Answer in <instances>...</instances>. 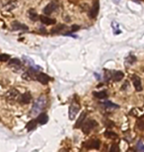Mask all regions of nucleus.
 Wrapping results in <instances>:
<instances>
[{"instance_id": "23", "label": "nucleus", "mask_w": 144, "mask_h": 152, "mask_svg": "<svg viewBox=\"0 0 144 152\" xmlns=\"http://www.w3.org/2000/svg\"><path fill=\"white\" fill-rule=\"evenodd\" d=\"M136 149H137V150H138V151L144 152V143H143L142 140H138V141H137Z\"/></svg>"}, {"instance_id": "16", "label": "nucleus", "mask_w": 144, "mask_h": 152, "mask_svg": "<svg viewBox=\"0 0 144 152\" xmlns=\"http://www.w3.org/2000/svg\"><path fill=\"white\" fill-rule=\"evenodd\" d=\"M8 65L11 66V67H13V66H16L17 68H20V67H21L22 64H21V61H20V59H10Z\"/></svg>"}, {"instance_id": "19", "label": "nucleus", "mask_w": 144, "mask_h": 152, "mask_svg": "<svg viewBox=\"0 0 144 152\" xmlns=\"http://www.w3.org/2000/svg\"><path fill=\"white\" fill-rule=\"evenodd\" d=\"M93 95L95 96L98 99H106L108 97V93L107 91H100V92H94Z\"/></svg>"}, {"instance_id": "10", "label": "nucleus", "mask_w": 144, "mask_h": 152, "mask_svg": "<svg viewBox=\"0 0 144 152\" xmlns=\"http://www.w3.org/2000/svg\"><path fill=\"white\" fill-rule=\"evenodd\" d=\"M48 122V116L46 115V113H41L38 115L37 122H39L40 124H46Z\"/></svg>"}, {"instance_id": "27", "label": "nucleus", "mask_w": 144, "mask_h": 152, "mask_svg": "<svg viewBox=\"0 0 144 152\" xmlns=\"http://www.w3.org/2000/svg\"><path fill=\"white\" fill-rule=\"evenodd\" d=\"M79 29H80V26H78V25H73L71 27V31H72V32H76V31H78Z\"/></svg>"}, {"instance_id": "5", "label": "nucleus", "mask_w": 144, "mask_h": 152, "mask_svg": "<svg viewBox=\"0 0 144 152\" xmlns=\"http://www.w3.org/2000/svg\"><path fill=\"white\" fill-rule=\"evenodd\" d=\"M56 10H57L56 3H54V2H50V3H48V5L44 8V13H45L46 15H50L54 12H55Z\"/></svg>"}, {"instance_id": "24", "label": "nucleus", "mask_w": 144, "mask_h": 152, "mask_svg": "<svg viewBox=\"0 0 144 152\" xmlns=\"http://www.w3.org/2000/svg\"><path fill=\"white\" fill-rule=\"evenodd\" d=\"M9 59H10V55L6 54V53H1V54H0V61L6 62Z\"/></svg>"}, {"instance_id": "7", "label": "nucleus", "mask_w": 144, "mask_h": 152, "mask_svg": "<svg viewBox=\"0 0 144 152\" xmlns=\"http://www.w3.org/2000/svg\"><path fill=\"white\" fill-rule=\"evenodd\" d=\"M36 79L40 82V83H42V84H44V85H46V84L48 83V82H50V76H48V75L46 74V73L39 72L36 75Z\"/></svg>"}, {"instance_id": "3", "label": "nucleus", "mask_w": 144, "mask_h": 152, "mask_svg": "<svg viewBox=\"0 0 144 152\" xmlns=\"http://www.w3.org/2000/svg\"><path fill=\"white\" fill-rule=\"evenodd\" d=\"M20 96V93L18 90H16V89H11L7 92L6 94V99L8 100V101H16V100H18V98Z\"/></svg>"}, {"instance_id": "1", "label": "nucleus", "mask_w": 144, "mask_h": 152, "mask_svg": "<svg viewBox=\"0 0 144 152\" xmlns=\"http://www.w3.org/2000/svg\"><path fill=\"white\" fill-rule=\"evenodd\" d=\"M46 106V99L45 97H40L35 101L33 104L32 110H31V114L33 116H38L39 114H41L43 112L44 109Z\"/></svg>"}, {"instance_id": "8", "label": "nucleus", "mask_w": 144, "mask_h": 152, "mask_svg": "<svg viewBox=\"0 0 144 152\" xmlns=\"http://www.w3.org/2000/svg\"><path fill=\"white\" fill-rule=\"evenodd\" d=\"M99 9H100L99 0H95V1H94V4H93V7L91 8V10H90V17L93 18V19H95V18L98 16Z\"/></svg>"}, {"instance_id": "25", "label": "nucleus", "mask_w": 144, "mask_h": 152, "mask_svg": "<svg viewBox=\"0 0 144 152\" xmlns=\"http://www.w3.org/2000/svg\"><path fill=\"white\" fill-rule=\"evenodd\" d=\"M110 150L111 152H119V146L117 144H113Z\"/></svg>"}, {"instance_id": "9", "label": "nucleus", "mask_w": 144, "mask_h": 152, "mask_svg": "<svg viewBox=\"0 0 144 152\" xmlns=\"http://www.w3.org/2000/svg\"><path fill=\"white\" fill-rule=\"evenodd\" d=\"M79 109H80V107L77 106L76 104H72L71 106H70V108H69V118L70 120H73V118H75L76 114L79 112Z\"/></svg>"}, {"instance_id": "17", "label": "nucleus", "mask_w": 144, "mask_h": 152, "mask_svg": "<svg viewBox=\"0 0 144 152\" xmlns=\"http://www.w3.org/2000/svg\"><path fill=\"white\" fill-rule=\"evenodd\" d=\"M29 17L32 21H38L40 20V16L38 15V13L35 11V9H30L29 10Z\"/></svg>"}, {"instance_id": "21", "label": "nucleus", "mask_w": 144, "mask_h": 152, "mask_svg": "<svg viewBox=\"0 0 144 152\" xmlns=\"http://www.w3.org/2000/svg\"><path fill=\"white\" fill-rule=\"evenodd\" d=\"M102 105H103L104 107H106V108H111V109H119V105H116V104H114V103L109 102V101L102 103Z\"/></svg>"}, {"instance_id": "11", "label": "nucleus", "mask_w": 144, "mask_h": 152, "mask_svg": "<svg viewBox=\"0 0 144 152\" xmlns=\"http://www.w3.org/2000/svg\"><path fill=\"white\" fill-rule=\"evenodd\" d=\"M111 76H112V79L114 80L115 82H119L125 77V74H123V71H115Z\"/></svg>"}, {"instance_id": "4", "label": "nucleus", "mask_w": 144, "mask_h": 152, "mask_svg": "<svg viewBox=\"0 0 144 152\" xmlns=\"http://www.w3.org/2000/svg\"><path fill=\"white\" fill-rule=\"evenodd\" d=\"M131 80H132V83H133V86L135 88V90L137 91V92H140V91H142V83H141V79L139 76L137 75H133L131 77Z\"/></svg>"}, {"instance_id": "18", "label": "nucleus", "mask_w": 144, "mask_h": 152, "mask_svg": "<svg viewBox=\"0 0 144 152\" xmlns=\"http://www.w3.org/2000/svg\"><path fill=\"white\" fill-rule=\"evenodd\" d=\"M66 29V26L65 25H58V26H55L54 29H52V31L50 32L52 33V34H59V33H61L63 30H65Z\"/></svg>"}, {"instance_id": "13", "label": "nucleus", "mask_w": 144, "mask_h": 152, "mask_svg": "<svg viewBox=\"0 0 144 152\" xmlns=\"http://www.w3.org/2000/svg\"><path fill=\"white\" fill-rule=\"evenodd\" d=\"M31 100H32V96H31L30 92H26L20 97V102L23 103V104H29L31 102Z\"/></svg>"}, {"instance_id": "26", "label": "nucleus", "mask_w": 144, "mask_h": 152, "mask_svg": "<svg viewBox=\"0 0 144 152\" xmlns=\"http://www.w3.org/2000/svg\"><path fill=\"white\" fill-rule=\"evenodd\" d=\"M137 127H138V129H140V130H143L144 129V120H138V122H137Z\"/></svg>"}, {"instance_id": "22", "label": "nucleus", "mask_w": 144, "mask_h": 152, "mask_svg": "<svg viewBox=\"0 0 144 152\" xmlns=\"http://www.w3.org/2000/svg\"><path fill=\"white\" fill-rule=\"evenodd\" d=\"M105 136L108 138H111V139H117V135L114 131H111V130H107L105 132Z\"/></svg>"}, {"instance_id": "14", "label": "nucleus", "mask_w": 144, "mask_h": 152, "mask_svg": "<svg viewBox=\"0 0 144 152\" xmlns=\"http://www.w3.org/2000/svg\"><path fill=\"white\" fill-rule=\"evenodd\" d=\"M85 120H86V112H82L80 117H79L78 120H76V124H75V126H74V128H78L79 126H81Z\"/></svg>"}, {"instance_id": "12", "label": "nucleus", "mask_w": 144, "mask_h": 152, "mask_svg": "<svg viewBox=\"0 0 144 152\" xmlns=\"http://www.w3.org/2000/svg\"><path fill=\"white\" fill-rule=\"evenodd\" d=\"M12 29L13 30H26L27 31L28 30V27L26 26V25H24V24H21L20 22H18V21H14L12 23Z\"/></svg>"}, {"instance_id": "2", "label": "nucleus", "mask_w": 144, "mask_h": 152, "mask_svg": "<svg viewBox=\"0 0 144 152\" xmlns=\"http://www.w3.org/2000/svg\"><path fill=\"white\" fill-rule=\"evenodd\" d=\"M98 126V122L94 120H86L85 122H83V126H82V130L85 135H88L90 133L91 131L93 130L94 128Z\"/></svg>"}, {"instance_id": "20", "label": "nucleus", "mask_w": 144, "mask_h": 152, "mask_svg": "<svg viewBox=\"0 0 144 152\" xmlns=\"http://www.w3.org/2000/svg\"><path fill=\"white\" fill-rule=\"evenodd\" d=\"M36 126H37V120H32L27 124L26 128H27L29 131H31V130H33L34 128H36Z\"/></svg>"}, {"instance_id": "15", "label": "nucleus", "mask_w": 144, "mask_h": 152, "mask_svg": "<svg viewBox=\"0 0 144 152\" xmlns=\"http://www.w3.org/2000/svg\"><path fill=\"white\" fill-rule=\"evenodd\" d=\"M40 20H41L42 23L45 24V25H54V24L56 23L55 20L52 19V18L46 17V16H41L40 17Z\"/></svg>"}, {"instance_id": "6", "label": "nucleus", "mask_w": 144, "mask_h": 152, "mask_svg": "<svg viewBox=\"0 0 144 152\" xmlns=\"http://www.w3.org/2000/svg\"><path fill=\"white\" fill-rule=\"evenodd\" d=\"M101 146V141L99 139H91L85 143V147L88 149H99Z\"/></svg>"}]
</instances>
